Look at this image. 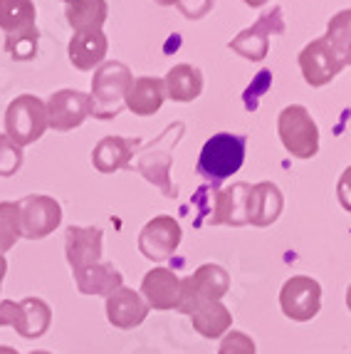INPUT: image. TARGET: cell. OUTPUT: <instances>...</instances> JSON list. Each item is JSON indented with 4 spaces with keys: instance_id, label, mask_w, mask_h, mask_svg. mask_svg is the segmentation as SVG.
Listing matches in <instances>:
<instances>
[{
    "instance_id": "cb8c5ba5",
    "label": "cell",
    "mask_w": 351,
    "mask_h": 354,
    "mask_svg": "<svg viewBox=\"0 0 351 354\" xmlns=\"http://www.w3.org/2000/svg\"><path fill=\"white\" fill-rule=\"evenodd\" d=\"M166 97L173 102H193L203 92V75L193 65H176L164 77Z\"/></svg>"
},
{
    "instance_id": "d590c367",
    "label": "cell",
    "mask_w": 351,
    "mask_h": 354,
    "mask_svg": "<svg viewBox=\"0 0 351 354\" xmlns=\"http://www.w3.org/2000/svg\"><path fill=\"white\" fill-rule=\"evenodd\" d=\"M243 3H247L250 8H263L265 3H267V0H243Z\"/></svg>"
},
{
    "instance_id": "836d02e7",
    "label": "cell",
    "mask_w": 351,
    "mask_h": 354,
    "mask_svg": "<svg viewBox=\"0 0 351 354\" xmlns=\"http://www.w3.org/2000/svg\"><path fill=\"white\" fill-rule=\"evenodd\" d=\"M336 196H339L341 208L351 213V166L341 174L339 183H336Z\"/></svg>"
},
{
    "instance_id": "44dd1931",
    "label": "cell",
    "mask_w": 351,
    "mask_h": 354,
    "mask_svg": "<svg viewBox=\"0 0 351 354\" xmlns=\"http://www.w3.org/2000/svg\"><path fill=\"white\" fill-rule=\"evenodd\" d=\"M188 317L193 322L196 332L200 337H205V339H220L233 327V315H230V310L222 302H213V300L198 302L191 310Z\"/></svg>"
},
{
    "instance_id": "7402d4cb",
    "label": "cell",
    "mask_w": 351,
    "mask_h": 354,
    "mask_svg": "<svg viewBox=\"0 0 351 354\" xmlns=\"http://www.w3.org/2000/svg\"><path fill=\"white\" fill-rule=\"evenodd\" d=\"M164 100V80H158V77H136L134 82H131L129 92H126L124 106H129L131 112L139 114V117H151V114H156L161 109Z\"/></svg>"
},
{
    "instance_id": "d4e9b609",
    "label": "cell",
    "mask_w": 351,
    "mask_h": 354,
    "mask_svg": "<svg viewBox=\"0 0 351 354\" xmlns=\"http://www.w3.org/2000/svg\"><path fill=\"white\" fill-rule=\"evenodd\" d=\"M65 12L67 23L75 32H92V30H102L109 6L106 0H70Z\"/></svg>"
},
{
    "instance_id": "5bb4252c",
    "label": "cell",
    "mask_w": 351,
    "mask_h": 354,
    "mask_svg": "<svg viewBox=\"0 0 351 354\" xmlns=\"http://www.w3.org/2000/svg\"><path fill=\"white\" fill-rule=\"evenodd\" d=\"M299 67L305 75L307 84L312 87H324L327 82H332L334 77L344 70V59L336 55V50L329 45L327 37L312 40L302 53H299Z\"/></svg>"
},
{
    "instance_id": "4fadbf2b",
    "label": "cell",
    "mask_w": 351,
    "mask_h": 354,
    "mask_svg": "<svg viewBox=\"0 0 351 354\" xmlns=\"http://www.w3.org/2000/svg\"><path fill=\"white\" fill-rule=\"evenodd\" d=\"M183 230L178 221L171 216H156L149 221L139 233V250L144 258L153 260V263H164L181 245Z\"/></svg>"
},
{
    "instance_id": "4dcf8cb0",
    "label": "cell",
    "mask_w": 351,
    "mask_h": 354,
    "mask_svg": "<svg viewBox=\"0 0 351 354\" xmlns=\"http://www.w3.org/2000/svg\"><path fill=\"white\" fill-rule=\"evenodd\" d=\"M218 354H258V347H255V339H252L250 335L230 330L228 335L222 337Z\"/></svg>"
},
{
    "instance_id": "f546056e",
    "label": "cell",
    "mask_w": 351,
    "mask_h": 354,
    "mask_svg": "<svg viewBox=\"0 0 351 354\" xmlns=\"http://www.w3.org/2000/svg\"><path fill=\"white\" fill-rule=\"evenodd\" d=\"M20 166H23V149L6 134H0V176L18 174Z\"/></svg>"
},
{
    "instance_id": "e0dca14e",
    "label": "cell",
    "mask_w": 351,
    "mask_h": 354,
    "mask_svg": "<svg viewBox=\"0 0 351 354\" xmlns=\"http://www.w3.org/2000/svg\"><path fill=\"white\" fill-rule=\"evenodd\" d=\"M104 310H106V319H109L117 330H134V327H139L149 315V305H146V300L141 297V292L126 288V285H122L117 292H111V295L106 297Z\"/></svg>"
},
{
    "instance_id": "3957f363",
    "label": "cell",
    "mask_w": 351,
    "mask_h": 354,
    "mask_svg": "<svg viewBox=\"0 0 351 354\" xmlns=\"http://www.w3.org/2000/svg\"><path fill=\"white\" fill-rule=\"evenodd\" d=\"M134 77L124 62H102L92 77V117L94 119H114L124 109V100L129 92Z\"/></svg>"
},
{
    "instance_id": "9a60e30c",
    "label": "cell",
    "mask_w": 351,
    "mask_h": 354,
    "mask_svg": "<svg viewBox=\"0 0 351 354\" xmlns=\"http://www.w3.org/2000/svg\"><path fill=\"white\" fill-rule=\"evenodd\" d=\"M102 245H104V230L97 225H70L65 233V255L72 272L82 268L102 263Z\"/></svg>"
},
{
    "instance_id": "ffe728a7",
    "label": "cell",
    "mask_w": 351,
    "mask_h": 354,
    "mask_svg": "<svg viewBox=\"0 0 351 354\" xmlns=\"http://www.w3.org/2000/svg\"><path fill=\"white\" fill-rule=\"evenodd\" d=\"M75 283L77 290L82 295H99V297H109L111 292H117L124 285V275L117 270L114 263H97V266L82 268V270H75Z\"/></svg>"
},
{
    "instance_id": "277c9868",
    "label": "cell",
    "mask_w": 351,
    "mask_h": 354,
    "mask_svg": "<svg viewBox=\"0 0 351 354\" xmlns=\"http://www.w3.org/2000/svg\"><path fill=\"white\" fill-rule=\"evenodd\" d=\"M250 183H233L228 189H200L193 201L200 203L208 223L213 225H245Z\"/></svg>"
},
{
    "instance_id": "ac0fdd59",
    "label": "cell",
    "mask_w": 351,
    "mask_h": 354,
    "mask_svg": "<svg viewBox=\"0 0 351 354\" xmlns=\"http://www.w3.org/2000/svg\"><path fill=\"white\" fill-rule=\"evenodd\" d=\"M141 139L136 136H104L92 151V164L97 171L114 174L129 169L134 153H139Z\"/></svg>"
},
{
    "instance_id": "6da1fadb",
    "label": "cell",
    "mask_w": 351,
    "mask_h": 354,
    "mask_svg": "<svg viewBox=\"0 0 351 354\" xmlns=\"http://www.w3.org/2000/svg\"><path fill=\"white\" fill-rule=\"evenodd\" d=\"M245 144L247 139L243 134H213L208 142L203 144L196 164L198 176H203L211 186H220L222 181H228L233 174L240 171L243 161H245Z\"/></svg>"
},
{
    "instance_id": "603a6c76",
    "label": "cell",
    "mask_w": 351,
    "mask_h": 354,
    "mask_svg": "<svg viewBox=\"0 0 351 354\" xmlns=\"http://www.w3.org/2000/svg\"><path fill=\"white\" fill-rule=\"evenodd\" d=\"M109 40L102 30H92V32H75L70 40V62L77 70H94L104 62Z\"/></svg>"
},
{
    "instance_id": "7c38bea8",
    "label": "cell",
    "mask_w": 351,
    "mask_h": 354,
    "mask_svg": "<svg viewBox=\"0 0 351 354\" xmlns=\"http://www.w3.org/2000/svg\"><path fill=\"white\" fill-rule=\"evenodd\" d=\"M45 112L47 129L72 131L87 117H92V100H89V95L77 92V89H59L45 102Z\"/></svg>"
},
{
    "instance_id": "2e32d148",
    "label": "cell",
    "mask_w": 351,
    "mask_h": 354,
    "mask_svg": "<svg viewBox=\"0 0 351 354\" xmlns=\"http://www.w3.org/2000/svg\"><path fill=\"white\" fill-rule=\"evenodd\" d=\"M141 297L146 300L149 310H176L181 300V278L171 268H153L141 280Z\"/></svg>"
},
{
    "instance_id": "52a82bcc",
    "label": "cell",
    "mask_w": 351,
    "mask_h": 354,
    "mask_svg": "<svg viewBox=\"0 0 351 354\" xmlns=\"http://www.w3.org/2000/svg\"><path fill=\"white\" fill-rule=\"evenodd\" d=\"M228 290H230L228 270L216 266V263H205L193 275L181 278V300H178L176 313L191 315V310H193L198 302H205V300L220 302L222 297L228 295Z\"/></svg>"
},
{
    "instance_id": "e575fe53",
    "label": "cell",
    "mask_w": 351,
    "mask_h": 354,
    "mask_svg": "<svg viewBox=\"0 0 351 354\" xmlns=\"http://www.w3.org/2000/svg\"><path fill=\"white\" fill-rule=\"evenodd\" d=\"M6 272H8V260H6V255L0 253V285L6 280Z\"/></svg>"
},
{
    "instance_id": "d6986e66",
    "label": "cell",
    "mask_w": 351,
    "mask_h": 354,
    "mask_svg": "<svg viewBox=\"0 0 351 354\" xmlns=\"http://www.w3.org/2000/svg\"><path fill=\"white\" fill-rule=\"evenodd\" d=\"M282 206H285V198L275 183H255L250 186V196H247V223H252L255 228H267L280 218Z\"/></svg>"
},
{
    "instance_id": "83f0119b",
    "label": "cell",
    "mask_w": 351,
    "mask_h": 354,
    "mask_svg": "<svg viewBox=\"0 0 351 354\" xmlns=\"http://www.w3.org/2000/svg\"><path fill=\"white\" fill-rule=\"evenodd\" d=\"M37 45H40V32L37 28H25L8 32L6 35V53L10 55L15 62H30L35 59Z\"/></svg>"
},
{
    "instance_id": "5b68a950",
    "label": "cell",
    "mask_w": 351,
    "mask_h": 354,
    "mask_svg": "<svg viewBox=\"0 0 351 354\" xmlns=\"http://www.w3.org/2000/svg\"><path fill=\"white\" fill-rule=\"evenodd\" d=\"M6 136L12 139L20 149L35 144L47 131V112L45 102L35 95H20L8 104L6 117Z\"/></svg>"
},
{
    "instance_id": "1f68e13d",
    "label": "cell",
    "mask_w": 351,
    "mask_h": 354,
    "mask_svg": "<svg viewBox=\"0 0 351 354\" xmlns=\"http://www.w3.org/2000/svg\"><path fill=\"white\" fill-rule=\"evenodd\" d=\"M176 6H178V10H181L188 20H200L213 10L216 0H178Z\"/></svg>"
},
{
    "instance_id": "d6a6232c",
    "label": "cell",
    "mask_w": 351,
    "mask_h": 354,
    "mask_svg": "<svg viewBox=\"0 0 351 354\" xmlns=\"http://www.w3.org/2000/svg\"><path fill=\"white\" fill-rule=\"evenodd\" d=\"M269 82H272V72H269V70H263L258 77H255V80H252V84L247 87V92H245V106L250 109V112L258 106V97L269 87Z\"/></svg>"
},
{
    "instance_id": "74e56055",
    "label": "cell",
    "mask_w": 351,
    "mask_h": 354,
    "mask_svg": "<svg viewBox=\"0 0 351 354\" xmlns=\"http://www.w3.org/2000/svg\"><path fill=\"white\" fill-rule=\"evenodd\" d=\"M346 307H349V313H351V285L346 288Z\"/></svg>"
},
{
    "instance_id": "f35d334b",
    "label": "cell",
    "mask_w": 351,
    "mask_h": 354,
    "mask_svg": "<svg viewBox=\"0 0 351 354\" xmlns=\"http://www.w3.org/2000/svg\"><path fill=\"white\" fill-rule=\"evenodd\" d=\"M158 6H176V3H178V0H156Z\"/></svg>"
},
{
    "instance_id": "8fae6325",
    "label": "cell",
    "mask_w": 351,
    "mask_h": 354,
    "mask_svg": "<svg viewBox=\"0 0 351 354\" xmlns=\"http://www.w3.org/2000/svg\"><path fill=\"white\" fill-rule=\"evenodd\" d=\"M285 32V20H282V8H272V10L263 12L258 23L243 30L240 35H235L230 40V50L238 53L240 57L252 59V62H263L269 53V37Z\"/></svg>"
},
{
    "instance_id": "9c48e42d",
    "label": "cell",
    "mask_w": 351,
    "mask_h": 354,
    "mask_svg": "<svg viewBox=\"0 0 351 354\" xmlns=\"http://www.w3.org/2000/svg\"><path fill=\"white\" fill-rule=\"evenodd\" d=\"M18 213L20 233L28 241H42V238L53 236L62 223V206L53 196H25L18 201Z\"/></svg>"
},
{
    "instance_id": "8d00e7d4",
    "label": "cell",
    "mask_w": 351,
    "mask_h": 354,
    "mask_svg": "<svg viewBox=\"0 0 351 354\" xmlns=\"http://www.w3.org/2000/svg\"><path fill=\"white\" fill-rule=\"evenodd\" d=\"M0 354H20V352L15 347H8V344H3V347H0Z\"/></svg>"
},
{
    "instance_id": "484cf974",
    "label": "cell",
    "mask_w": 351,
    "mask_h": 354,
    "mask_svg": "<svg viewBox=\"0 0 351 354\" xmlns=\"http://www.w3.org/2000/svg\"><path fill=\"white\" fill-rule=\"evenodd\" d=\"M35 3L32 0H0V30L15 32V30L35 28Z\"/></svg>"
},
{
    "instance_id": "8992f818",
    "label": "cell",
    "mask_w": 351,
    "mask_h": 354,
    "mask_svg": "<svg viewBox=\"0 0 351 354\" xmlns=\"http://www.w3.org/2000/svg\"><path fill=\"white\" fill-rule=\"evenodd\" d=\"M277 131L285 149L294 159H312L319 151V129L302 104H290L280 112Z\"/></svg>"
},
{
    "instance_id": "4316f807",
    "label": "cell",
    "mask_w": 351,
    "mask_h": 354,
    "mask_svg": "<svg viewBox=\"0 0 351 354\" xmlns=\"http://www.w3.org/2000/svg\"><path fill=\"white\" fill-rule=\"evenodd\" d=\"M336 55L344 59V65H351V8L349 10H341L336 12L327 25V35Z\"/></svg>"
},
{
    "instance_id": "ab89813d",
    "label": "cell",
    "mask_w": 351,
    "mask_h": 354,
    "mask_svg": "<svg viewBox=\"0 0 351 354\" xmlns=\"http://www.w3.org/2000/svg\"><path fill=\"white\" fill-rule=\"evenodd\" d=\"M30 354H53V352H30Z\"/></svg>"
},
{
    "instance_id": "ba28073f",
    "label": "cell",
    "mask_w": 351,
    "mask_h": 354,
    "mask_svg": "<svg viewBox=\"0 0 351 354\" xmlns=\"http://www.w3.org/2000/svg\"><path fill=\"white\" fill-rule=\"evenodd\" d=\"M53 325V310L40 297L0 300V327H12L23 339H37Z\"/></svg>"
},
{
    "instance_id": "30bf717a",
    "label": "cell",
    "mask_w": 351,
    "mask_h": 354,
    "mask_svg": "<svg viewBox=\"0 0 351 354\" xmlns=\"http://www.w3.org/2000/svg\"><path fill=\"white\" fill-rule=\"evenodd\" d=\"M280 307L285 317L310 322L322 310V285L310 275H292L280 290Z\"/></svg>"
},
{
    "instance_id": "f1b7e54d",
    "label": "cell",
    "mask_w": 351,
    "mask_h": 354,
    "mask_svg": "<svg viewBox=\"0 0 351 354\" xmlns=\"http://www.w3.org/2000/svg\"><path fill=\"white\" fill-rule=\"evenodd\" d=\"M23 238L18 201H0V253L6 255Z\"/></svg>"
},
{
    "instance_id": "7a4b0ae2",
    "label": "cell",
    "mask_w": 351,
    "mask_h": 354,
    "mask_svg": "<svg viewBox=\"0 0 351 354\" xmlns=\"http://www.w3.org/2000/svg\"><path fill=\"white\" fill-rule=\"evenodd\" d=\"M183 129H186L183 122H173L146 149H141L139 159H136V171L149 183H153L166 198L176 196V186L171 183V164H173V147L181 142Z\"/></svg>"
},
{
    "instance_id": "60d3db41",
    "label": "cell",
    "mask_w": 351,
    "mask_h": 354,
    "mask_svg": "<svg viewBox=\"0 0 351 354\" xmlns=\"http://www.w3.org/2000/svg\"><path fill=\"white\" fill-rule=\"evenodd\" d=\"M65 3H70V0H65Z\"/></svg>"
}]
</instances>
